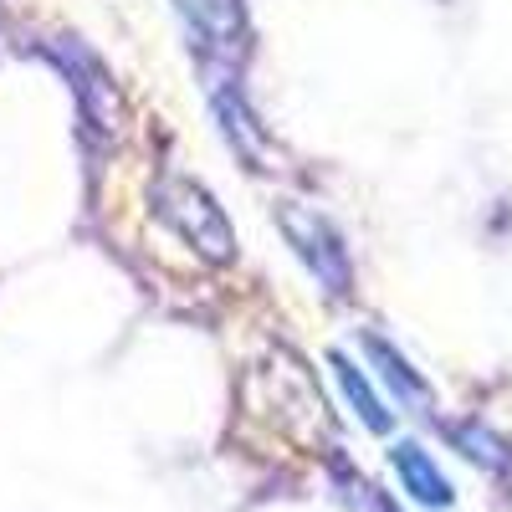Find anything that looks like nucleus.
<instances>
[{"label":"nucleus","instance_id":"nucleus-3","mask_svg":"<svg viewBox=\"0 0 512 512\" xmlns=\"http://www.w3.org/2000/svg\"><path fill=\"white\" fill-rule=\"evenodd\" d=\"M390 466H395L400 487L420 507H451V482H446V472L431 461V451H425L420 441H395L390 446Z\"/></svg>","mask_w":512,"mask_h":512},{"label":"nucleus","instance_id":"nucleus-1","mask_svg":"<svg viewBox=\"0 0 512 512\" xmlns=\"http://www.w3.org/2000/svg\"><path fill=\"white\" fill-rule=\"evenodd\" d=\"M154 210L175 226L200 256H210V262H231L236 256V236H231V221L226 210L216 205V195H210L205 185L185 180V175H164L154 185Z\"/></svg>","mask_w":512,"mask_h":512},{"label":"nucleus","instance_id":"nucleus-6","mask_svg":"<svg viewBox=\"0 0 512 512\" xmlns=\"http://www.w3.org/2000/svg\"><path fill=\"white\" fill-rule=\"evenodd\" d=\"M333 374H338V384H344V400L354 405V415L369 425V431H390V425H395V415L390 410H384V400L374 395V384H369V374L349 359V354H333Z\"/></svg>","mask_w":512,"mask_h":512},{"label":"nucleus","instance_id":"nucleus-5","mask_svg":"<svg viewBox=\"0 0 512 512\" xmlns=\"http://www.w3.org/2000/svg\"><path fill=\"white\" fill-rule=\"evenodd\" d=\"M364 349H369V359L379 364V379L395 390V400H400V405H410V410H425V405H431V390H425V379L410 369V359H405V354H395L379 333H364Z\"/></svg>","mask_w":512,"mask_h":512},{"label":"nucleus","instance_id":"nucleus-4","mask_svg":"<svg viewBox=\"0 0 512 512\" xmlns=\"http://www.w3.org/2000/svg\"><path fill=\"white\" fill-rule=\"evenodd\" d=\"M180 16L190 21V31L200 36L205 52H236V36H241V0H175Z\"/></svg>","mask_w":512,"mask_h":512},{"label":"nucleus","instance_id":"nucleus-2","mask_svg":"<svg viewBox=\"0 0 512 512\" xmlns=\"http://www.w3.org/2000/svg\"><path fill=\"white\" fill-rule=\"evenodd\" d=\"M277 226L292 241V251L303 256V267L318 277V287H328L333 297L349 292V277H354L349 251H344V241H338V231L328 226V216H318V210L303 205V200H287V205H277Z\"/></svg>","mask_w":512,"mask_h":512},{"label":"nucleus","instance_id":"nucleus-7","mask_svg":"<svg viewBox=\"0 0 512 512\" xmlns=\"http://www.w3.org/2000/svg\"><path fill=\"white\" fill-rule=\"evenodd\" d=\"M216 113H221V123H226V139H231V144H241V154H246L251 164L262 159V134H256V123H251V113L241 108V98L216 93Z\"/></svg>","mask_w":512,"mask_h":512}]
</instances>
